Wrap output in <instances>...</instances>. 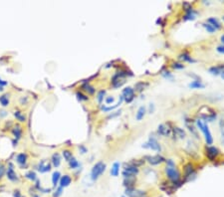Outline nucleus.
Here are the masks:
<instances>
[{
  "label": "nucleus",
  "instance_id": "ea45409f",
  "mask_svg": "<svg viewBox=\"0 0 224 197\" xmlns=\"http://www.w3.org/2000/svg\"><path fill=\"white\" fill-rule=\"evenodd\" d=\"M26 177L28 178V179H30V180H36V174L34 173V172H32V171H30V172H28L26 174Z\"/></svg>",
  "mask_w": 224,
  "mask_h": 197
},
{
  "label": "nucleus",
  "instance_id": "9d476101",
  "mask_svg": "<svg viewBox=\"0 0 224 197\" xmlns=\"http://www.w3.org/2000/svg\"><path fill=\"white\" fill-rule=\"evenodd\" d=\"M124 170H125V171H127V172H129V173H130V174L135 175H135H138L139 172H140L139 167L132 165V164H130V162H129V163H125V164H124Z\"/></svg>",
  "mask_w": 224,
  "mask_h": 197
},
{
  "label": "nucleus",
  "instance_id": "b1692460",
  "mask_svg": "<svg viewBox=\"0 0 224 197\" xmlns=\"http://www.w3.org/2000/svg\"><path fill=\"white\" fill-rule=\"evenodd\" d=\"M60 162H61V157H60L59 153H54L52 156V163L55 167H58L60 165Z\"/></svg>",
  "mask_w": 224,
  "mask_h": 197
},
{
  "label": "nucleus",
  "instance_id": "c03bdc74",
  "mask_svg": "<svg viewBox=\"0 0 224 197\" xmlns=\"http://www.w3.org/2000/svg\"><path fill=\"white\" fill-rule=\"evenodd\" d=\"M216 50H217V52H218V53H220V54H224V45H220V46H218Z\"/></svg>",
  "mask_w": 224,
  "mask_h": 197
},
{
  "label": "nucleus",
  "instance_id": "79ce46f5",
  "mask_svg": "<svg viewBox=\"0 0 224 197\" xmlns=\"http://www.w3.org/2000/svg\"><path fill=\"white\" fill-rule=\"evenodd\" d=\"M165 162H166V166L176 167V163H174L171 159H165Z\"/></svg>",
  "mask_w": 224,
  "mask_h": 197
},
{
  "label": "nucleus",
  "instance_id": "9b49d317",
  "mask_svg": "<svg viewBox=\"0 0 224 197\" xmlns=\"http://www.w3.org/2000/svg\"><path fill=\"white\" fill-rule=\"evenodd\" d=\"M157 133L160 135L162 136H168L171 133V129H169L168 127H166L165 124H160L157 128Z\"/></svg>",
  "mask_w": 224,
  "mask_h": 197
},
{
  "label": "nucleus",
  "instance_id": "cd10ccee",
  "mask_svg": "<svg viewBox=\"0 0 224 197\" xmlns=\"http://www.w3.org/2000/svg\"><path fill=\"white\" fill-rule=\"evenodd\" d=\"M8 96L7 95H4V96H1L0 97V104L3 106V107H6L9 105V100H8Z\"/></svg>",
  "mask_w": 224,
  "mask_h": 197
},
{
  "label": "nucleus",
  "instance_id": "a18cd8bd",
  "mask_svg": "<svg viewBox=\"0 0 224 197\" xmlns=\"http://www.w3.org/2000/svg\"><path fill=\"white\" fill-rule=\"evenodd\" d=\"M114 101H115V98L113 97H108L106 98V103L107 104H112V103H114Z\"/></svg>",
  "mask_w": 224,
  "mask_h": 197
},
{
  "label": "nucleus",
  "instance_id": "3c124183",
  "mask_svg": "<svg viewBox=\"0 0 224 197\" xmlns=\"http://www.w3.org/2000/svg\"><path fill=\"white\" fill-rule=\"evenodd\" d=\"M119 114H121V112H117L116 114H111V116H110V118H112V117H117V116H119Z\"/></svg>",
  "mask_w": 224,
  "mask_h": 197
},
{
  "label": "nucleus",
  "instance_id": "72a5a7b5",
  "mask_svg": "<svg viewBox=\"0 0 224 197\" xmlns=\"http://www.w3.org/2000/svg\"><path fill=\"white\" fill-rule=\"evenodd\" d=\"M171 67H172L173 69H176V70H182V69H184V65H183L182 63L174 62V63H172Z\"/></svg>",
  "mask_w": 224,
  "mask_h": 197
},
{
  "label": "nucleus",
  "instance_id": "09e8293b",
  "mask_svg": "<svg viewBox=\"0 0 224 197\" xmlns=\"http://www.w3.org/2000/svg\"><path fill=\"white\" fill-rule=\"evenodd\" d=\"M79 149L81 150L82 153H86V152H87V149H86L84 145H80V146H79Z\"/></svg>",
  "mask_w": 224,
  "mask_h": 197
},
{
  "label": "nucleus",
  "instance_id": "20e7f679",
  "mask_svg": "<svg viewBox=\"0 0 224 197\" xmlns=\"http://www.w3.org/2000/svg\"><path fill=\"white\" fill-rule=\"evenodd\" d=\"M184 170V181H190V180H192L195 176H196V173L194 171V166L192 163H187L186 165L184 166L183 168Z\"/></svg>",
  "mask_w": 224,
  "mask_h": 197
},
{
  "label": "nucleus",
  "instance_id": "393cba45",
  "mask_svg": "<svg viewBox=\"0 0 224 197\" xmlns=\"http://www.w3.org/2000/svg\"><path fill=\"white\" fill-rule=\"evenodd\" d=\"M149 86L147 83H144V82H139V83H136L135 86V91L136 92H141L143 90H145V88Z\"/></svg>",
  "mask_w": 224,
  "mask_h": 197
},
{
  "label": "nucleus",
  "instance_id": "2f4dec72",
  "mask_svg": "<svg viewBox=\"0 0 224 197\" xmlns=\"http://www.w3.org/2000/svg\"><path fill=\"white\" fill-rule=\"evenodd\" d=\"M63 156H64V158H65V159H66L67 161H69L71 158L73 157V154H72V152H71L70 150L66 149V150H63Z\"/></svg>",
  "mask_w": 224,
  "mask_h": 197
},
{
  "label": "nucleus",
  "instance_id": "f03ea898",
  "mask_svg": "<svg viewBox=\"0 0 224 197\" xmlns=\"http://www.w3.org/2000/svg\"><path fill=\"white\" fill-rule=\"evenodd\" d=\"M106 170V163H104L103 161L97 162L92 168L91 171V178L92 180H97L101 175L105 172Z\"/></svg>",
  "mask_w": 224,
  "mask_h": 197
},
{
  "label": "nucleus",
  "instance_id": "37998d69",
  "mask_svg": "<svg viewBox=\"0 0 224 197\" xmlns=\"http://www.w3.org/2000/svg\"><path fill=\"white\" fill-rule=\"evenodd\" d=\"M221 139H222V144H224V123L221 122Z\"/></svg>",
  "mask_w": 224,
  "mask_h": 197
},
{
  "label": "nucleus",
  "instance_id": "e433bc0d",
  "mask_svg": "<svg viewBox=\"0 0 224 197\" xmlns=\"http://www.w3.org/2000/svg\"><path fill=\"white\" fill-rule=\"evenodd\" d=\"M162 76H163V78H165L167 80H173V76L171 75V73L169 72V71H165V72L162 73Z\"/></svg>",
  "mask_w": 224,
  "mask_h": 197
},
{
  "label": "nucleus",
  "instance_id": "4be33fe9",
  "mask_svg": "<svg viewBox=\"0 0 224 197\" xmlns=\"http://www.w3.org/2000/svg\"><path fill=\"white\" fill-rule=\"evenodd\" d=\"M178 58H179L180 60H182V61H184V62H188V63H194V62H195V60H194L192 57H191L188 53H186V52L180 54Z\"/></svg>",
  "mask_w": 224,
  "mask_h": 197
},
{
  "label": "nucleus",
  "instance_id": "4468645a",
  "mask_svg": "<svg viewBox=\"0 0 224 197\" xmlns=\"http://www.w3.org/2000/svg\"><path fill=\"white\" fill-rule=\"evenodd\" d=\"M196 14H197V12L194 10V9H189L187 11H185V15L183 16V20H194L196 18Z\"/></svg>",
  "mask_w": 224,
  "mask_h": 197
},
{
  "label": "nucleus",
  "instance_id": "7c9ffc66",
  "mask_svg": "<svg viewBox=\"0 0 224 197\" xmlns=\"http://www.w3.org/2000/svg\"><path fill=\"white\" fill-rule=\"evenodd\" d=\"M130 163L132 164V165H134V166L139 167V166L143 165V164L145 163V160H144V159H134V160L130 161Z\"/></svg>",
  "mask_w": 224,
  "mask_h": 197
},
{
  "label": "nucleus",
  "instance_id": "bb28decb",
  "mask_svg": "<svg viewBox=\"0 0 224 197\" xmlns=\"http://www.w3.org/2000/svg\"><path fill=\"white\" fill-rule=\"evenodd\" d=\"M69 165H70V167L72 168V169H75V168H77L79 166V162H78V160L76 159L75 157H72L69 160Z\"/></svg>",
  "mask_w": 224,
  "mask_h": 197
},
{
  "label": "nucleus",
  "instance_id": "0eeeda50",
  "mask_svg": "<svg viewBox=\"0 0 224 197\" xmlns=\"http://www.w3.org/2000/svg\"><path fill=\"white\" fill-rule=\"evenodd\" d=\"M145 160L150 163L151 165H157V164H160L162 162L165 161V158L161 156L160 154H156V155H146Z\"/></svg>",
  "mask_w": 224,
  "mask_h": 197
},
{
  "label": "nucleus",
  "instance_id": "a878e982",
  "mask_svg": "<svg viewBox=\"0 0 224 197\" xmlns=\"http://www.w3.org/2000/svg\"><path fill=\"white\" fill-rule=\"evenodd\" d=\"M12 133L13 134L15 135V138H17V139H20V136H21V134H22V129H21V128L19 127V125H16V127L13 129L12 130Z\"/></svg>",
  "mask_w": 224,
  "mask_h": 197
},
{
  "label": "nucleus",
  "instance_id": "aec40b11",
  "mask_svg": "<svg viewBox=\"0 0 224 197\" xmlns=\"http://www.w3.org/2000/svg\"><path fill=\"white\" fill-rule=\"evenodd\" d=\"M7 177L9 180H11V181L15 182V181H18V177H17V174L15 173L14 169L12 168V166H10L7 170Z\"/></svg>",
  "mask_w": 224,
  "mask_h": 197
},
{
  "label": "nucleus",
  "instance_id": "dca6fc26",
  "mask_svg": "<svg viewBox=\"0 0 224 197\" xmlns=\"http://www.w3.org/2000/svg\"><path fill=\"white\" fill-rule=\"evenodd\" d=\"M207 23L210 24L213 28H214L215 30H218V29H220L221 28V24H220V22L218 21L215 17H210L207 19Z\"/></svg>",
  "mask_w": 224,
  "mask_h": 197
},
{
  "label": "nucleus",
  "instance_id": "603ef678",
  "mask_svg": "<svg viewBox=\"0 0 224 197\" xmlns=\"http://www.w3.org/2000/svg\"><path fill=\"white\" fill-rule=\"evenodd\" d=\"M220 40H221V42H222V45H224V34L221 36V38H220Z\"/></svg>",
  "mask_w": 224,
  "mask_h": 197
},
{
  "label": "nucleus",
  "instance_id": "a211bd4d",
  "mask_svg": "<svg viewBox=\"0 0 224 197\" xmlns=\"http://www.w3.org/2000/svg\"><path fill=\"white\" fill-rule=\"evenodd\" d=\"M135 178H124V186L125 188H134L135 185Z\"/></svg>",
  "mask_w": 224,
  "mask_h": 197
},
{
  "label": "nucleus",
  "instance_id": "6ab92c4d",
  "mask_svg": "<svg viewBox=\"0 0 224 197\" xmlns=\"http://www.w3.org/2000/svg\"><path fill=\"white\" fill-rule=\"evenodd\" d=\"M145 113H146V109H145V106H141V107H140L139 108V109H138V112H136V114H135V119H136V120H141L144 119V117L145 116Z\"/></svg>",
  "mask_w": 224,
  "mask_h": 197
},
{
  "label": "nucleus",
  "instance_id": "864d4df0",
  "mask_svg": "<svg viewBox=\"0 0 224 197\" xmlns=\"http://www.w3.org/2000/svg\"><path fill=\"white\" fill-rule=\"evenodd\" d=\"M220 76H221V78L224 80V71H222V72H221V74H220Z\"/></svg>",
  "mask_w": 224,
  "mask_h": 197
},
{
  "label": "nucleus",
  "instance_id": "c85d7f7f",
  "mask_svg": "<svg viewBox=\"0 0 224 197\" xmlns=\"http://www.w3.org/2000/svg\"><path fill=\"white\" fill-rule=\"evenodd\" d=\"M83 89L86 91V92H88L89 94H94L95 93V88L94 87H92V86H90L89 84H85V85H83Z\"/></svg>",
  "mask_w": 224,
  "mask_h": 197
},
{
  "label": "nucleus",
  "instance_id": "f8f14e48",
  "mask_svg": "<svg viewBox=\"0 0 224 197\" xmlns=\"http://www.w3.org/2000/svg\"><path fill=\"white\" fill-rule=\"evenodd\" d=\"M209 73L211 75H214V76H218L220 75L222 71H224V65L223 64H220L218 66H213V67L209 68Z\"/></svg>",
  "mask_w": 224,
  "mask_h": 197
},
{
  "label": "nucleus",
  "instance_id": "7ed1b4c3",
  "mask_svg": "<svg viewBox=\"0 0 224 197\" xmlns=\"http://www.w3.org/2000/svg\"><path fill=\"white\" fill-rule=\"evenodd\" d=\"M125 195L128 197H146L147 193L145 190L138 188H125Z\"/></svg>",
  "mask_w": 224,
  "mask_h": 197
},
{
  "label": "nucleus",
  "instance_id": "4c0bfd02",
  "mask_svg": "<svg viewBox=\"0 0 224 197\" xmlns=\"http://www.w3.org/2000/svg\"><path fill=\"white\" fill-rule=\"evenodd\" d=\"M105 94H106V91H104V90L99 92V94H98V102L102 103V101L104 100V96H105Z\"/></svg>",
  "mask_w": 224,
  "mask_h": 197
},
{
  "label": "nucleus",
  "instance_id": "f704fd0d",
  "mask_svg": "<svg viewBox=\"0 0 224 197\" xmlns=\"http://www.w3.org/2000/svg\"><path fill=\"white\" fill-rule=\"evenodd\" d=\"M14 116L16 117V119H17L18 120H20V122H25V119H26L24 114H22L20 112H15Z\"/></svg>",
  "mask_w": 224,
  "mask_h": 197
},
{
  "label": "nucleus",
  "instance_id": "ddd939ff",
  "mask_svg": "<svg viewBox=\"0 0 224 197\" xmlns=\"http://www.w3.org/2000/svg\"><path fill=\"white\" fill-rule=\"evenodd\" d=\"M71 182H72V178H71L70 175H64V176H61V178H60V186L61 187H67V186H69L71 184Z\"/></svg>",
  "mask_w": 224,
  "mask_h": 197
},
{
  "label": "nucleus",
  "instance_id": "2eb2a0df",
  "mask_svg": "<svg viewBox=\"0 0 224 197\" xmlns=\"http://www.w3.org/2000/svg\"><path fill=\"white\" fill-rule=\"evenodd\" d=\"M188 87L190 88V89H204L205 85L199 80H194L188 85Z\"/></svg>",
  "mask_w": 224,
  "mask_h": 197
},
{
  "label": "nucleus",
  "instance_id": "49530a36",
  "mask_svg": "<svg viewBox=\"0 0 224 197\" xmlns=\"http://www.w3.org/2000/svg\"><path fill=\"white\" fill-rule=\"evenodd\" d=\"M13 195H14V197H24V196H22V194H21V192L19 190H15Z\"/></svg>",
  "mask_w": 224,
  "mask_h": 197
},
{
  "label": "nucleus",
  "instance_id": "412c9836",
  "mask_svg": "<svg viewBox=\"0 0 224 197\" xmlns=\"http://www.w3.org/2000/svg\"><path fill=\"white\" fill-rule=\"evenodd\" d=\"M120 167H121L120 162H115L113 164L112 168H111V175L112 176H115V177L118 176V175L120 174Z\"/></svg>",
  "mask_w": 224,
  "mask_h": 197
},
{
  "label": "nucleus",
  "instance_id": "4d7b16f0",
  "mask_svg": "<svg viewBox=\"0 0 224 197\" xmlns=\"http://www.w3.org/2000/svg\"><path fill=\"white\" fill-rule=\"evenodd\" d=\"M146 197H149V196H146Z\"/></svg>",
  "mask_w": 224,
  "mask_h": 197
},
{
  "label": "nucleus",
  "instance_id": "6e6d98bb",
  "mask_svg": "<svg viewBox=\"0 0 224 197\" xmlns=\"http://www.w3.org/2000/svg\"><path fill=\"white\" fill-rule=\"evenodd\" d=\"M222 19H223V21H224V16H223V17H222Z\"/></svg>",
  "mask_w": 224,
  "mask_h": 197
},
{
  "label": "nucleus",
  "instance_id": "423d86ee",
  "mask_svg": "<svg viewBox=\"0 0 224 197\" xmlns=\"http://www.w3.org/2000/svg\"><path fill=\"white\" fill-rule=\"evenodd\" d=\"M205 154L209 160L213 161L218 155H219V149L215 146L208 145V146H206V149H205Z\"/></svg>",
  "mask_w": 224,
  "mask_h": 197
},
{
  "label": "nucleus",
  "instance_id": "5701e85b",
  "mask_svg": "<svg viewBox=\"0 0 224 197\" xmlns=\"http://www.w3.org/2000/svg\"><path fill=\"white\" fill-rule=\"evenodd\" d=\"M60 178H61V173L59 171H55L52 175V183H53V186H56L58 185L59 181H60Z\"/></svg>",
  "mask_w": 224,
  "mask_h": 197
},
{
  "label": "nucleus",
  "instance_id": "58836bf2",
  "mask_svg": "<svg viewBox=\"0 0 224 197\" xmlns=\"http://www.w3.org/2000/svg\"><path fill=\"white\" fill-rule=\"evenodd\" d=\"M76 96L78 97V100H79V101H87V100H88V97L84 96V95L82 94V93H80V92H78L77 94H76Z\"/></svg>",
  "mask_w": 224,
  "mask_h": 197
},
{
  "label": "nucleus",
  "instance_id": "f3484780",
  "mask_svg": "<svg viewBox=\"0 0 224 197\" xmlns=\"http://www.w3.org/2000/svg\"><path fill=\"white\" fill-rule=\"evenodd\" d=\"M173 130V134L176 136H177L178 139H184L185 136H186V134H185V131L183 130V129L181 128H178V127H174L172 129Z\"/></svg>",
  "mask_w": 224,
  "mask_h": 197
},
{
  "label": "nucleus",
  "instance_id": "a19ab883",
  "mask_svg": "<svg viewBox=\"0 0 224 197\" xmlns=\"http://www.w3.org/2000/svg\"><path fill=\"white\" fill-rule=\"evenodd\" d=\"M122 174H123L124 178H135V175L130 174V173H129V172H127V171H125V170H123Z\"/></svg>",
  "mask_w": 224,
  "mask_h": 197
},
{
  "label": "nucleus",
  "instance_id": "c9c22d12",
  "mask_svg": "<svg viewBox=\"0 0 224 197\" xmlns=\"http://www.w3.org/2000/svg\"><path fill=\"white\" fill-rule=\"evenodd\" d=\"M62 193H63V187H61V186H59V187L56 189L55 192H54L53 197H60V196L62 195Z\"/></svg>",
  "mask_w": 224,
  "mask_h": 197
},
{
  "label": "nucleus",
  "instance_id": "39448f33",
  "mask_svg": "<svg viewBox=\"0 0 224 197\" xmlns=\"http://www.w3.org/2000/svg\"><path fill=\"white\" fill-rule=\"evenodd\" d=\"M143 147L145 149H152V150H155V151H161V145L160 144V142L156 140V139L155 138H150L149 141L145 142V144H143Z\"/></svg>",
  "mask_w": 224,
  "mask_h": 197
},
{
  "label": "nucleus",
  "instance_id": "5fc2aeb1",
  "mask_svg": "<svg viewBox=\"0 0 224 197\" xmlns=\"http://www.w3.org/2000/svg\"><path fill=\"white\" fill-rule=\"evenodd\" d=\"M0 91H3V88L1 86H0Z\"/></svg>",
  "mask_w": 224,
  "mask_h": 197
},
{
  "label": "nucleus",
  "instance_id": "f257e3e1",
  "mask_svg": "<svg viewBox=\"0 0 224 197\" xmlns=\"http://www.w3.org/2000/svg\"><path fill=\"white\" fill-rule=\"evenodd\" d=\"M196 125H197V128L202 131V133H203L206 144L208 145L212 144H213V139H212V134L210 133V129L208 128V125H207L206 124H203V122H202L201 119L196 120Z\"/></svg>",
  "mask_w": 224,
  "mask_h": 197
},
{
  "label": "nucleus",
  "instance_id": "de8ad7c7",
  "mask_svg": "<svg viewBox=\"0 0 224 197\" xmlns=\"http://www.w3.org/2000/svg\"><path fill=\"white\" fill-rule=\"evenodd\" d=\"M154 112H155V105H154V104H150V111H149V113L152 114Z\"/></svg>",
  "mask_w": 224,
  "mask_h": 197
},
{
  "label": "nucleus",
  "instance_id": "c756f323",
  "mask_svg": "<svg viewBox=\"0 0 224 197\" xmlns=\"http://www.w3.org/2000/svg\"><path fill=\"white\" fill-rule=\"evenodd\" d=\"M26 159H27V157H26V154H24V153H20V154L17 155V162L20 164H24L26 162Z\"/></svg>",
  "mask_w": 224,
  "mask_h": 197
},
{
  "label": "nucleus",
  "instance_id": "6e6552de",
  "mask_svg": "<svg viewBox=\"0 0 224 197\" xmlns=\"http://www.w3.org/2000/svg\"><path fill=\"white\" fill-rule=\"evenodd\" d=\"M124 100L127 103H130L133 102V100L135 98V90L130 87H127L125 89L123 90V94H122Z\"/></svg>",
  "mask_w": 224,
  "mask_h": 197
},
{
  "label": "nucleus",
  "instance_id": "1a4fd4ad",
  "mask_svg": "<svg viewBox=\"0 0 224 197\" xmlns=\"http://www.w3.org/2000/svg\"><path fill=\"white\" fill-rule=\"evenodd\" d=\"M160 189L163 191V192L168 193V194H172L174 191L176 190V188L174 187V186H173L171 183H167V182H165V181H163V182L160 184Z\"/></svg>",
  "mask_w": 224,
  "mask_h": 197
},
{
  "label": "nucleus",
  "instance_id": "8fccbe9b",
  "mask_svg": "<svg viewBox=\"0 0 224 197\" xmlns=\"http://www.w3.org/2000/svg\"><path fill=\"white\" fill-rule=\"evenodd\" d=\"M0 85H1V86H6V85H7V82H3L1 79H0Z\"/></svg>",
  "mask_w": 224,
  "mask_h": 197
},
{
  "label": "nucleus",
  "instance_id": "473e14b6",
  "mask_svg": "<svg viewBox=\"0 0 224 197\" xmlns=\"http://www.w3.org/2000/svg\"><path fill=\"white\" fill-rule=\"evenodd\" d=\"M202 25H203V27L205 28V30H206L207 32H208V33H210V34H212V33H214V32H215V29L213 28V27H212L210 24L207 23V22H206V23H203Z\"/></svg>",
  "mask_w": 224,
  "mask_h": 197
}]
</instances>
